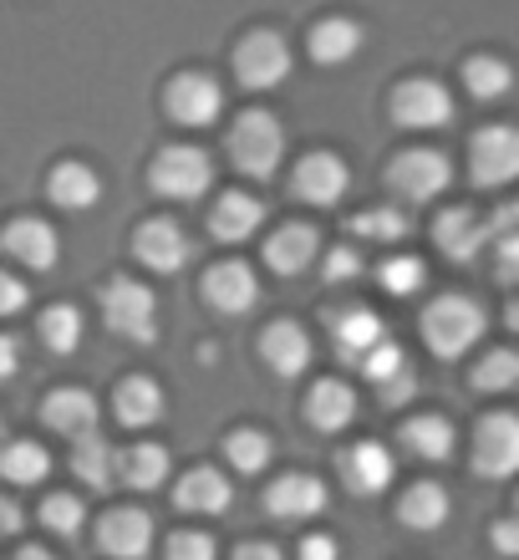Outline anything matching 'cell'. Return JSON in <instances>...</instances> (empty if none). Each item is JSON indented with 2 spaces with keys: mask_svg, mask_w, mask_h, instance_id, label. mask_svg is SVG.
<instances>
[{
  "mask_svg": "<svg viewBox=\"0 0 519 560\" xmlns=\"http://www.w3.org/2000/svg\"><path fill=\"white\" fill-rule=\"evenodd\" d=\"M153 189L164 199H204L214 189V163H209L204 148H164L158 163H153Z\"/></svg>",
  "mask_w": 519,
  "mask_h": 560,
  "instance_id": "cell-3",
  "label": "cell"
},
{
  "mask_svg": "<svg viewBox=\"0 0 519 560\" xmlns=\"http://www.w3.org/2000/svg\"><path fill=\"white\" fill-rule=\"evenodd\" d=\"M519 174V138L515 128H484L474 143V178L484 189H499Z\"/></svg>",
  "mask_w": 519,
  "mask_h": 560,
  "instance_id": "cell-11",
  "label": "cell"
},
{
  "mask_svg": "<svg viewBox=\"0 0 519 560\" xmlns=\"http://www.w3.org/2000/svg\"><path fill=\"white\" fill-rule=\"evenodd\" d=\"M0 474H5L11 485H42L46 474H51V454H46L42 443H5Z\"/></svg>",
  "mask_w": 519,
  "mask_h": 560,
  "instance_id": "cell-33",
  "label": "cell"
},
{
  "mask_svg": "<svg viewBox=\"0 0 519 560\" xmlns=\"http://www.w3.org/2000/svg\"><path fill=\"white\" fill-rule=\"evenodd\" d=\"M235 72H239V82L255 88V92L281 88L285 77H291V46H285V36H275V31H255L250 42L239 46Z\"/></svg>",
  "mask_w": 519,
  "mask_h": 560,
  "instance_id": "cell-5",
  "label": "cell"
},
{
  "mask_svg": "<svg viewBox=\"0 0 519 560\" xmlns=\"http://www.w3.org/2000/svg\"><path fill=\"white\" fill-rule=\"evenodd\" d=\"M382 337H387V326L377 311H346L342 322H337V352H342V362H362Z\"/></svg>",
  "mask_w": 519,
  "mask_h": 560,
  "instance_id": "cell-24",
  "label": "cell"
},
{
  "mask_svg": "<svg viewBox=\"0 0 519 560\" xmlns=\"http://www.w3.org/2000/svg\"><path fill=\"white\" fill-rule=\"evenodd\" d=\"M266 510L275 520H316L321 510H327V489H321V479H306V474H285V479H275V489H270Z\"/></svg>",
  "mask_w": 519,
  "mask_h": 560,
  "instance_id": "cell-14",
  "label": "cell"
},
{
  "mask_svg": "<svg viewBox=\"0 0 519 560\" xmlns=\"http://www.w3.org/2000/svg\"><path fill=\"white\" fill-rule=\"evenodd\" d=\"M46 520V530H57V535H76L82 525H87V504L76 500V494H51L42 510Z\"/></svg>",
  "mask_w": 519,
  "mask_h": 560,
  "instance_id": "cell-38",
  "label": "cell"
},
{
  "mask_svg": "<svg viewBox=\"0 0 519 560\" xmlns=\"http://www.w3.org/2000/svg\"><path fill=\"white\" fill-rule=\"evenodd\" d=\"M346 184H352V174H346V163L337 153H311L296 168V194L306 205H337L346 194Z\"/></svg>",
  "mask_w": 519,
  "mask_h": 560,
  "instance_id": "cell-13",
  "label": "cell"
},
{
  "mask_svg": "<svg viewBox=\"0 0 519 560\" xmlns=\"http://www.w3.org/2000/svg\"><path fill=\"white\" fill-rule=\"evenodd\" d=\"M15 311H26V285L15 276H0V316H15Z\"/></svg>",
  "mask_w": 519,
  "mask_h": 560,
  "instance_id": "cell-44",
  "label": "cell"
},
{
  "mask_svg": "<svg viewBox=\"0 0 519 560\" xmlns=\"http://www.w3.org/2000/svg\"><path fill=\"white\" fill-rule=\"evenodd\" d=\"M423 280H428V266H423V260H413V255H398V260H387V266H382V285L392 295L423 291Z\"/></svg>",
  "mask_w": 519,
  "mask_h": 560,
  "instance_id": "cell-39",
  "label": "cell"
},
{
  "mask_svg": "<svg viewBox=\"0 0 519 560\" xmlns=\"http://www.w3.org/2000/svg\"><path fill=\"white\" fill-rule=\"evenodd\" d=\"M423 331H428L433 352L453 362V357H463L484 337V311H479L474 301H463V295H444V301H433V306L423 311Z\"/></svg>",
  "mask_w": 519,
  "mask_h": 560,
  "instance_id": "cell-2",
  "label": "cell"
},
{
  "mask_svg": "<svg viewBox=\"0 0 519 560\" xmlns=\"http://www.w3.org/2000/svg\"><path fill=\"white\" fill-rule=\"evenodd\" d=\"M224 454H229V464H235L239 474H260L270 464V439L255 433V428H245V433H229Z\"/></svg>",
  "mask_w": 519,
  "mask_h": 560,
  "instance_id": "cell-35",
  "label": "cell"
},
{
  "mask_svg": "<svg viewBox=\"0 0 519 560\" xmlns=\"http://www.w3.org/2000/svg\"><path fill=\"white\" fill-rule=\"evenodd\" d=\"M453 184V168H448L444 153H402L398 163H392V189L402 194V199H413V205H428V199H438V194Z\"/></svg>",
  "mask_w": 519,
  "mask_h": 560,
  "instance_id": "cell-6",
  "label": "cell"
},
{
  "mask_svg": "<svg viewBox=\"0 0 519 560\" xmlns=\"http://www.w3.org/2000/svg\"><path fill=\"white\" fill-rule=\"evenodd\" d=\"M494 546L505 550V556H515V550H519V530H515V525H509V520H505V525H499V530H494Z\"/></svg>",
  "mask_w": 519,
  "mask_h": 560,
  "instance_id": "cell-49",
  "label": "cell"
},
{
  "mask_svg": "<svg viewBox=\"0 0 519 560\" xmlns=\"http://www.w3.org/2000/svg\"><path fill=\"white\" fill-rule=\"evenodd\" d=\"M260 224H266V205H260L255 194H224L220 205L209 209V230H214V240H224V245L250 240Z\"/></svg>",
  "mask_w": 519,
  "mask_h": 560,
  "instance_id": "cell-16",
  "label": "cell"
},
{
  "mask_svg": "<svg viewBox=\"0 0 519 560\" xmlns=\"http://www.w3.org/2000/svg\"><path fill=\"white\" fill-rule=\"evenodd\" d=\"M103 316L113 331H122L128 341H153L158 337V306L153 291H143L138 280H113L103 291Z\"/></svg>",
  "mask_w": 519,
  "mask_h": 560,
  "instance_id": "cell-4",
  "label": "cell"
},
{
  "mask_svg": "<svg viewBox=\"0 0 519 560\" xmlns=\"http://www.w3.org/2000/svg\"><path fill=\"white\" fill-rule=\"evenodd\" d=\"M342 474L356 494H382V489L392 485L398 464H392V454H387L382 443H356L352 454L342 458Z\"/></svg>",
  "mask_w": 519,
  "mask_h": 560,
  "instance_id": "cell-18",
  "label": "cell"
},
{
  "mask_svg": "<svg viewBox=\"0 0 519 560\" xmlns=\"http://www.w3.org/2000/svg\"><path fill=\"white\" fill-rule=\"evenodd\" d=\"M356 46H362V26H352V21H321V26L311 31V57L327 61V67L352 61Z\"/></svg>",
  "mask_w": 519,
  "mask_h": 560,
  "instance_id": "cell-30",
  "label": "cell"
},
{
  "mask_svg": "<svg viewBox=\"0 0 519 560\" xmlns=\"http://www.w3.org/2000/svg\"><path fill=\"white\" fill-rule=\"evenodd\" d=\"M168 113H174L178 122H189V128H209V122H220V113H224L220 82L204 77V72L174 77V88H168Z\"/></svg>",
  "mask_w": 519,
  "mask_h": 560,
  "instance_id": "cell-7",
  "label": "cell"
},
{
  "mask_svg": "<svg viewBox=\"0 0 519 560\" xmlns=\"http://www.w3.org/2000/svg\"><path fill=\"white\" fill-rule=\"evenodd\" d=\"M97 194H103V184H97V174H92L87 163H61L57 174H51V199L61 209H92Z\"/></svg>",
  "mask_w": 519,
  "mask_h": 560,
  "instance_id": "cell-28",
  "label": "cell"
},
{
  "mask_svg": "<svg viewBox=\"0 0 519 560\" xmlns=\"http://www.w3.org/2000/svg\"><path fill=\"white\" fill-rule=\"evenodd\" d=\"M346 276H362V255H356V250H331L327 280H346Z\"/></svg>",
  "mask_w": 519,
  "mask_h": 560,
  "instance_id": "cell-45",
  "label": "cell"
},
{
  "mask_svg": "<svg viewBox=\"0 0 519 560\" xmlns=\"http://www.w3.org/2000/svg\"><path fill=\"white\" fill-rule=\"evenodd\" d=\"M15 377V341L11 337H0V387Z\"/></svg>",
  "mask_w": 519,
  "mask_h": 560,
  "instance_id": "cell-48",
  "label": "cell"
},
{
  "mask_svg": "<svg viewBox=\"0 0 519 560\" xmlns=\"http://www.w3.org/2000/svg\"><path fill=\"white\" fill-rule=\"evenodd\" d=\"M138 260L158 276H174V270L189 266V240L178 230L174 220H153L138 230Z\"/></svg>",
  "mask_w": 519,
  "mask_h": 560,
  "instance_id": "cell-12",
  "label": "cell"
},
{
  "mask_svg": "<svg viewBox=\"0 0 519 560\" xmlns=\"http://www.w3.org/2000/svg\"><path fill=\"white\" fill-rule=\"evenodd\" d=\"M153 546V520L143 510H113L103 520V550L113 560H143Z\"/></svg>",
  "mask_w": 519,
  "mask_h": 560,
  "instance_id": "cell-15",
  "label": "cell"
},
{
  "mask_svg": "<svg viewBox=\"0 0 519 560\" xmlns=\"http://www.w3.org/2000/svg\"><path fill=\"white\" fill-rule=\"evenodd\" d=\"M5 250L21 260V266H31V270H51L57 266V230L46 220H21V224H11L5 230Z\"/></svg>",
  "mask_w": 519,
  "mask_h": 560,
  "instance_id": "cell-19",
  "label": "cell"
},
{
  "mask_svg": "<svg viewBox=\"0 0 519 560\" xmlns=\"http://www.w3.org/2000/svg\"><path fill=\"white\" fill-rule=\"evenodd\" d=\"M174 504L178 510H193V515H224V510H229V485H224V474H214V469H193L178 479Z\"/></svg>",
  "mask_w": 519,
  "mask_h": 560,
  "instance_id": "cell-21",
  "label": "cell"
},
{
  "mask_svg": "<svg viewBox=\"0 0 519 560\" xmlns=\"http://www.w3.org/2000/svg\"><path fill=\"white\" fill-rule=\"evenodd\" d=\"M21 520H26V515H21V504H11L5 494H0V540L21 530Z\"/></svg>",
  "mask_w": 519,
  "mask_h": 560,
  "instance_id": "cell-47",
  "label": "cell"
},
{
  "mask_svg": "<svg viewBox=\"0 0 519 560\" xmlns=\"http://www.w3.org/2000/svg\"><path fill=\"white\" fill-rule=\"evenodd\" d=\"M168 560H220V556H214V540H209V535L184 530L168 540Z\"/></svg>",
  "mask_w": 519,
  "mask_h": 560,
  "instance_id": "cell-42",
  "label": "cell"
},
{
  "mask_svg": "<svg viewBox=\"0 0 519 560\" xmlns=\"http://www.w3.org/2000/svg\"><path fill=\"white\" fill-rule=\"evenodd\" d=\"M509 82H515V77H509L505 61H494V57L469 61V88H474V97H484V103H494V97H505Z\"/></svg>",
  "mask_w": 519,
  "mask_h": 560,
  "instance_id": "cell-36",
  "label": "cell"
},
{
  "mask_svg": "<svg viewBox=\"0 0 519 560\" xmlns=\"http://www.w3.org/2000/svg\"><path fill=\"white\" fill-rule=\"evenodd\" d=\"M118 418L128 428H149L164 418V387L149 383V377H133V383L118 387Z\"/></svg>",
  "mask_w": 519,
  "mask_h": 560,
  "instance_id": "cell-25",
  "label": "cell"
},
{
  "mask_svg": "<svg viewBox=\"0 0 519 560\" xmlns=\"http://www.w3.org/2000/svg\"><path fill=\"white\" fill-rule=\"evenodd\" d=\"M0 443H5V423H0Z\"/></svg>",
  "mask_w": 519,
  "mask_h": 560,
  "instance_id": "cell-52",
  "label": "cell"
},
{
  "mask_svg": "<svg viewBox=\"0 0 519 560\" xmlns=\"http://www.w3.org/2000/svg\"><path fill=\"white\" fill-rule=\"evenodd\" d=\"M42 337L51 352H76L82 347V316L72 306H51L42 316Z\"/></svg>",
  "mask_w": 519,
  "mask_h": 560,
  "instance_id": "cell-34",
  "label": "cell"
},
{
  "mask_svg": "<svg viewBox=\"0 0 519 560\" xmlns=\"http://www.w3.org/2000/svg\"><path fill=\"white\" fill-rule=\"evenodd\" d=\"M438 245H444L453 260H469L474 250L489 245V235H484V224H479L469 209H448L444 220H438Z\"/></svg>",
  "mask_w": 519,
  "mask_h": 560,
  "instance_id": "cell-29",
  "label": "cell"
},
{
  "mask_svg": "<svg viewBox=\"0 0 519 560\" xmlns=\"http://www.w3.org/2000/svg\"><path fill=\"white\" fill-rule=\"evenodd\" d=\"M204 295L209 306L224 311V316H245L260 301V280H255V270L245 260H224V266H214L204 276Z\"/></svg>",
  "mask_w": 519,
  "mask_h": 560,
  "instance_id": "cell-10",
  "label": "cell"
},
{
  "mask_svg": "<svg viewBox=\"0 0 519 560\" xmlns=\"http://www.w3.org/2000/svg\"><path fill=\"white\" fill-rule=\"evenodd\" d=\"M300 560H342V550H337L331 535H311V540L300 546Z\"/></svg>",
  "mask_w": 519,
  "mask_h": 560,
  "instance_id": "cell-46",
  "label": "cell"
},
{
  "mask_svg": "<svg viewBox=\"0 0 519 560\" xmlns=\"http://www.w3.org/2000/svg\"><path fill=\"white\" fill-rule=\"evenodd\" d=\"M356 368H362V377H371V383H387L398 368H408V357H402V347H392V341L382 337L362 362H356Z\"/></svg>",
  "mask_w": 519,
  "mask_h": 560,
  "instance_id": "cell-41",
  "label": "cell"
},
{
  "mask_svg": "<svg viewBox=\"0 0 519 560\" xmlns=\"http://www.w3.org/2000/svg\"><path fill=\"white\" fill-rule=\"evenodd\" d=\"M21 560H57V556H46V550H21Z\"/></svg>",
  "mask_w": 519,
  "mask_h": 560,
  "instance_id": "cell-51",
  "label": "cell"
},
{
  "mask_svg": "<svg viewBox=\"0 0 519 560\" xmlns=\"http://www.w3.org/2000/svg\"><path fill=\"white\" fill-rule=\"evenodd\" d=\"M266 362L281 372V377H300L306 362H311V337H306L296 322H275L266 331Z\"/></svg>",
  "mask_w": 519,
  "mask_h": 560,
  "instance_id": "cell-20",
  "label": "cell"
},
{
  "mask_svg": "<svg viewBox=\"0 0 519 560\" xmlns=\"http://www.w3.org/2000/svg\"><path fill=\"white\" fill-rule=\"evenodd\" d=\"M515 383H519V357L515 352L484 357V362H479V372H474L479 393H505V387H515Z\"/></svg>",
  "mask_w": 519,
  "mask_h": 560,
  "instance_id": "cell-37",
  "label": "cell"
},
{
  "mask_svg": "<svg viewBox=\"0 0 519 560\" xmlns=\"http://www.w3.org/2000/svg\"><path fill=\"white\" fill-rule=\"evenodd\" d=\"M46 423L57 428L61 439H87V433H97V423H103V413H97V398L92 393H82V387H67V393H57V398H46Z\"/></svg>",
  "mask_w": 519,
  "mask_h": 560,
  "instance_id": "cell-17",
  "label": "cell"
},
{
  "mask_svg": "<svg viewBox=\"0 0 519 560\" xmlns=\"http://www.w3.org/2000/svg\"><path fill=\"white\" fill-rule=\"evenodd\" d=\"M377 387H382V402H387V408H402V402L417 393V377H413V368H398L392 377H387V383H377Z\"/></svg>",
  "mask_w": 519,
  "mask_h": 560,
  "instance_id": "cell-43",
  "label": "cell"
},
{
  "mask_svg": "<svg viewBox=\"0 0 519 560\" xmlns=\"http://www.w3.org/2000/svg\"><path fill=\"white\" fill-rule=\"evenodd\" d=\"M235 560H285V556H281V550H275V546H245Z\"/></svg>",
  "mask_w": 519,
  "mask_h": 560,
  "instance_id": "cell-50",
  "label": "cell"
},
{
  "mask_svg": "<svg viewBox=\"0 0 519 560\" xmlns=\"http://www.w3.org/2000/svg\"><path fill=\"white\" fill-rule=\"evenodd\" d=\"M168 448H158V443H133V448H122L118 454V479L128 489H158L168 479Z\"/></svg>",
  "mask_w": 519,
  "mask_h": 560,
  "instance_id": "cell-22",
  "label": "cell"
},
{
  "mask_svg": "<svg viewBox=\"0 0 519 560\" xmlns=\"http://www.w3.org/2000/svg\"><path fill=\"white\" fill-rule=\"evenodd\" d=\"M484 479H509L519 469V423L515 413H494L479 428V454H474Z\"/></svg>",
  "mask_w": 519,
  "mask_h": 560,
  "instance_id": "cell-9",
  "label": "cell"
},
{
  "mask_svg": "<svg viewBox=\"0 0 519 560\" xmlns=\"http://www.w3.org/2000/svg\"><path fill=\"white\" fill-rule=\"evenodd\" d=\"M444 520H448V489L413 485L402 494V525H413V530H438Z\"/></svg>",
  "mask_w": 519,
  "mask_h": 560,
  "instance_id": "cell-31",
  "label": "cell"
},
{
  "mask_svg": "<svg viewBox=\"0 0 519 560\" xmlns=\"http://www.w3.org/2000/svg\"><path fill=\"white\" fill-rule=\"evenodd\" d=\"M392 113H398L402 128H444V122H453V97H448V88L417 77V82H402L398 88Z\"/></svg>",
  "mask_w": 519,
  "mask_h": 560,
  "instance_id": "cell-8",
  "label": "cell"
},
{
  "mask_svg": "<svg viewBox=\"0 0 519 560\" xmlns=\"http://www.w3.org/2000/svg\"><path fill=\"white\" fill-rule=\"evenodd\" d=\"M229 159H235L239 174L270 178L285 159V128L270 113H245L229 133Z\"/></svg>",
  "mask_w": 519,
  "mask_h": 560,
  "instance_id": "cell-1",
  "label": "cell"
},
{
  "mask_svg": "<svg viewBox=\"0 0 519 560\" xmlns=\"http://www.w3.org/2000/svg\"><path fill=\"white\" fill-rule=\"evenodd\" d=\"M316 250H321L316 230H306V224H285L281 235L266 245V260L281 270V276H300V270L316 260Z\"/></svg>",
  "mask_w": 519,
  "mask_h": 560,
  "instance_id": "cell-23",
  "label": "cell"
},
{
  "mask_svg": "<svg viewBox=\"0 0 519 560\" xmlns=\"http://www.w3.org/2000/svg\"><path fill=\"white\" fill-rule=\"evenodd\" d=\"M72 448H76L72 464H76V474H82V485L107 489L113 479H118V458H113V448H107V443L97 439V433H87V439H76Z\"/></svg>",
  "mask_w": 519,
  "mask_h": 560,
  "instance_id": "cell-32",
  "label": "cell"
},
{
  "mask_svg": "<svg viewBox=\"0 0 519 560\" xmlns=\"http://www.w3.org/2000/svg\"><path fill=\"white\" fill-rule=\"evenodd\" d=\"M402 439H408V448H413L417 458H428V464H448V458H453L459 433H453V423H448V418H413Z\"/></svg>",
  "mask_w": 519,
  "mask_h": 560,
  "instance_id": "cell-26",
  "label": "cell"
},
{
  "mask_svg": "<svg viewBox=\"0 0 519 560\" xmlns=\"http://www.w3.org/2000/svg\"><path fill=\"white\" fill-rule=\"evenodd\" d=\"M413 230V220L408 214H398V209H371V214H362L356 220V235L362 240H402Z\"/></svg>",
  "mask_w": 519,
  "mask_h": 560,
  "instance_id": "cell-40",
  "label": "cell"
},
{
  "mask_svg": "<svg viewBox=\"0 0 519 560\" xmlns=\"http://www.w3.org/2000/svg\"><path fill=\"white\" fill-rule=\"evenodd\" d=\"M306 408H311V423L321 428V433H342V428L356 418L352 387H342V383H316V393H311Z\"/></svg>",
  "mask_w": 519,
  "mask_h": 560,
  "instance_id": "cell-27",
  "label": "cell"
}]
</instances>
